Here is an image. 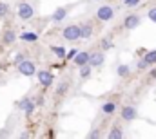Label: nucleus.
Segmentation results:
<instances>
[{
	"instance_id": "412c9836",
	"label": "nucleus",
	"mask_w": 156,
	"mask_h": 139,
	"mask_svg": "<svg viewBox=\"0 0 156 139\" xmlns=\"http://www.w3.org/2000/svg\"><path fill=\"white\" fill-rule=\"evenodd\" d=\"M20 38H22V40H29V42H37V38H38V36L35 35V33H24Z\"/></svg>"
},
{
	"instance_id": "f3484780",
	"label": "nucleus",
	"mask_w": 156,
	"mask_h": 139,
	"mask_svg": "<svg viewBox=\"0 0 156 139\" xmlns=\"http://www.w3.org/2000/svg\"><path fill=\"white\" fill-rule=\"evenodd\" d=\"M102 110H104V114H113V112L116 110V105L115 103H104Z\"/></svg>"
},
{
	"instance_id": "20e7f679",
	"label": "nucleus",
	"mask_w": 156,
	"mask_h": 139,
	"mask_svg": "<svg viewBox=\"0 0 156 139\" xmlns=\"http://www.w3.org/2000/svg\"><path fill=\"white\" fill-rule=\"evenodd\" d=\"M18 70H20V74H24V76H35L37 67H35V63H33V62L24 60L22 63H18Z\"/></svg>"
},
{
	"instance_id": "f257e3e1",
	"label": "nucleus",
	"mask_w": 156,
	"mask_h": 139,
	"mask_svg": "<svg viewBox=\"0 0 156 139\" xmlns=\"http://www.w3.org/2000/svg\"><path fill=\"white\" fill-rule=\"evenodd\" d=\"M16 15H18L20 20H31V18L35 16V9H33L31 4L22 2V4H18V11H16Z\"/></svg>"
},
{
	"instance_id": "9b49d317",
	"label": "nucleus",
	"mask_w": 156,
	"mask_h": 139,
	"mask_svg": "<svg viewBox=\"0 0 156 139\" xmlns=\"http://www.w3.org/2000/svg\"><path fill=\"white\" fill-rule=\"evenodd\" d=\"M2 40H4V43L11 45V43L16 40V33H15V31H11V29H7V31H4V36H2Z\"/></svg>"
},
{
	"instance_id": "dca6fc26",
	"label": "nucleus",
	"mask_w": 156,
	"mask_h": 139,
	"mask_svg": "<svg viewBox=\"0 0 156 139\" xmlns=\"http://www.w3.org/2000/svg\"><path fill=\"white\" fill-rule=\"evenodd\" d=\"M91 70H93V65H91V63H87V65L80 67V76H82V78H89Z\"/></svg>"
},
{
	"instance_id": "1a4fd4ad",
	"label": "nucleus",
	"mask_w": 156,
	"mask_h": 139,
	"mask_svg": "<svg viewBox=\"0 0 156 139\" xmlns=\"http://www.w3.org/2000/svg\"><path fill=\"white\" fill-rule=\"evenodd\" d=\"M89 60H91V53H85V51L78 53L76 56H75V63H76L78 67H83V65H87V63H89Z\"/></svg>"
},
{
	"instance_id": "f03ea898",
	"label": "nucleus",
	"mask_w": 156,
	"mask_h": 139,
	"mask_svg": "<svg viewBox=\"0 0 156 139\" xmlns=\"http://www.w3.org/2000/svg\"><path fill=\"white\" fill-rule=\"evenodd\" d=\"M62 36H64L67 42H75L78 38H82V25H67V27L62 31Z\"/></svg>"
},
{
	"instance_id": "6ab92c4d",
	"label": "nucleus",
	"mask_w": 156,
	"mask_h": 139,
	"mask_svg": "<svg viewBox=\"0 0 156 139\" xmlns=\"http://www.w3.org/2000/svg\"><path fill=\"white\" fill-rule=\"evenodd\" d=\"M118 76H122V78L129 76V65H118Z\"/></svg>"
},
{
	"instance_id": "5701e85b",
	"label": "nucleus",
	"mask_w": 156,
	"mask_h": 139,
	"mask_svg": "<svg viewBox=\"0 0 156 139\" xmlns=\"http://www.w3.org/2000/svg\"><path fill=\"white\" fill-rule=\"evenodd\" d=\"M147 16H149V20H151V22H154V24H156V7H151V9H149Z\"/></svg>"
},
{
	"instance_id": "9d476101",
	"label": "nucleus",
	"mask_w": 156,
	"mask_h": 139,
	"mask_svg": "<svg viewBox=\"0 0 156 139\" xmlns=\"http://www.w3.org/2000/svg\"><path fill=\"white\" fill-rule=\"evenodd\" d=\"M89 63L93 67H102V63H104V53H93Z\"/></svg>"
},
{
	"instance_id": "f8f14e48",
	"label": "nucleus",
	"mask_w": 156,
	"mask_h": 139,
	"mask_svg": "<svg viewBox=\"0 0 156 139\" xmlns=\"http://www.w3.org/2000/svg\"><path fill=\"white\" fill-rule=\"evenodd\" d=\"M66 15H67V9H64V7H58L55 13H53V22H60V20H64L66 18Z\"/></svg>"
},
{
	"instance_id": "bb28decb",
	"label": "nucleus",
	"mask_w": 156,
	"mask_h": 139,
	"mask_svg": "<svg viewBox=\"0 0 156 139\" xmlns=\"http://www.w3.org/2000/svg\"><path fill=\"white\" fill-rule=\"evenodd\" d=\"M24 60H26V58H24V54H16V58H15V63L18 65V63H22Z\"/></svg>"
},
{
	"instance_id": "b1692460",
	"label": "nucleus",
	"mask_w": 156,
	"mask_h": 139,
	"mask_svg": "<svg viewBox=\"0 0 156 139\" xmlns=\"http://www.w3.org/2000/svg\"><path fill=\"white\" fill-rule=\"evenodd\" d=\"M142 0H123V5H127V7H134V5H138Z\"/></svg>"
},
{
	"instance_id": "ddd939ff",
	"label": "nucleus",
	"mask_w": 156,
	"mask_h": 139,
	"mask_svg": "<svg viewBox=\"0 0 156 139\" xmlns=\"http://www.w3.org/2000/svg\"><path fill=\"white\" fill-rule=\"evenodd\" d=\"M93 35V25L91 24H83L82 25V38H91Z\"/></svg>"
},
{
	"instance_id": "2eb2a0df",
	"label": "nucleus",
	"mask_w": 156,
	"mask_h": 139,
	"mask_svg": "<svg viewBox=\"0 0 156 139\" xmlns=\"http://www.w3.org/2000/svg\"><path fill=\"white\" fill-rule=\"evenodd\" d=\"M144 58H145V62H147L149 65H154V63H156V49H154V51L145 53V56H144Z\"/></svg>"
},
{
	"instance_id": "39448f33",
	"label": "nucleus",
	"mask_w": 156,
	"mask_h": 139,
	"mask_svg": "<svg viewBox=\"0 0 156 139\" xmlns=\"http://www.w3.org/2000/svg\"><path fill=\"white\" fill-rule=\"evenodd\" d=\"M37 76H38V81L42 87H45V89H49L51 85H53V74L49 72V70H38L37 72Z\"/></svg>"
},
{
	"instance_id": "7ed1b4c3",
	"label": "nucleus",
	"mask_w": 156,
	"mask_h": 139,
	"mask_svg": "<svg viewBox=\"0 0 156 139\" xmlns=\"http://www.w3.org/2000/svg\"><path fill=\"white\" fill-rule=\"evenodd\" d=\"M96 18H98L100 22H109V20H113V18H115V9H113L111 5H102V7H98Z\"/></svg>"
},
{
	"instance_id": "4be33fe9",
	"label": "nucleus",
	"mask_w": 156,
	"mask_h": 139,
	"mask_svg": "<svg viewBox=\"0 0 156 139\" xmlns=\"http://www.w3.org/2000/svg\"><path fill=\"white\" fill-rule=\"evenodd\" d=\"M7 11H9V5H7V4H4V2H0V16H5V15H7Z\"/></svg>"
},
{
	"instance_id": "4468645a",
	"label": "nucleus",
	"mask_w": 156,
	"mask_h": 139,
	"mask_svg": "<svg viewBox=\"0 0 156 139\" xmlns=\"http://www.w3.org/2000/svg\"><path fill=\"white\" fill-rule=\"evenodd\" d=\"M109 137H111V139H122V137H123V132H122V128L113 127V128H111V132H109Z\"/></svg>"
},
{
	"instance_id": "a211bd4d",
	"label": "nucleus",
	"mask_w": 156,
	"mask_h": 139,
	"mask_svg": "<svg viewBox=\"0 0 156 139\" xmlns=\"http://www.w3.org/2000/svg\"><path fill=\"white\" fill-rule=\"evenodd\" d=\"M51 51H53L56 56H60V58H66V49H64V47H55V45H53V47H51Z\"/></svg>"
},
{
	"instance_id": "6e6552de",
	"label": "nucleus",
	"mask_w": 156,
	"mask_h": 139,
	"mask_svg": "<svg viewBox=\"0 0 156 139\" xmlns=\"http://www.w3.org/2000/svg\"><path fill=\"white\" fill-rule=\"evenodd\" d=\"M136 116H138V112H136L134 107H123V108H122V119L133 121V119H136Z\"/></svg>"
},
{
	"instance_id": "423d86ee",
	"label": "nucleus",
	"mask_w": 156,
	"mask_h": 139,
	"mask_svg": "<svg viewBox=\"0 0 156 139\" xmlns=\"http://www.w3.org/2000/svg\"><path fill=\"white\" fill-rule=\"evenodd\" d=\"M16 107H18L20 110H24L27 116H31V114H33V110H35V103H33L29 98H22V100L16 103Z\"/></svg>"
},
{
	"instance_id": "a878e982",
	"label": "nucleus",
	"mask_w": 156,
	"mask_h": 139,
	"mask_svg": "<svg viewBox=\"0 0 156 139\" xmlns=\"http://www.w3.org/2000/svg\"><path fill=\"white\" fill-rule=\"evenodd\" d=\"M147 67H149V63L145 62V58H142V60L138 62V69H140V70H144V69H147Z\"/></svg>"
},
{
	"instance_id": "cd10ccee",
	"label": "nucleus",
	"mask_w": 156,
	"mask_h": 139,
	"mask_svg": "<svg viewBox=\"0 0 156 139\" xmlns=\"http://www.w3.org/2000/svg\"><path fill=\"white\" fill-rule=\"evenodd\" d=\"M89 137H100V132L98 130H93V132H89Z\"/></svg>"
},
{
	"instance_id": "c85d7f7f",
	"label": "nucleus",
	"mask_w": 156,
	"mask_h": 139,
	"mask_svg": "<svg viewBox=\"0 0 156 139\" xmlns=\"http://www.w3.org/2000/svg\"><path fill=\"white\" fill-rule=\"evenodd\" d=\"M2 136H7V130H0V137Z\"/></svg>"
},
{
	"instance_id": "393cba45",
	"label": "nucleus",
	"mask_w": 156,
	"mask_h": 139,
	"mask_svg": "<svg viewBox=\"0 0 156 139\" xmlns=\"http://www.w3.org/2000/svg\"><path fill=\"white\" fill-rule=\"evenodd\" d=\"M111 47H113L111 40H109V38H104V40H102V49H111Z\"/></svg>"
},
{
	"instance_id": "aec40b11",
	"label": "nucleus",
	"mask_w": 156,
	"mask_h": 139,
	"mask_svg": "<svg viewBox=\"0 0 156 139\" xmlns=\"http://www.w3.org/2000/svg\"><path fill=\"white\" fill-rule=\"evenodd\" d=\"M67 90H69V83H60V87L56 89V94L62 96V94H66Z\"/></svg>"
},
{
	"instance_id": "0eeeda50",
	"label": "nucleus",
	"mask_w": 156,
	"mask_h": 139,
	"mask_svg": "<svg viewBox=\"0 0 156 139\" xmlns=\"http://www.w3.org/2000/svg\"><path fill=\"white\" fill-rule=\"evenodd\" d=\"M138 25H140V16L138 15H127L125 16V20H123V27L125 29L131 31V29H136Z\"/></svg>"
}]
</instances>
